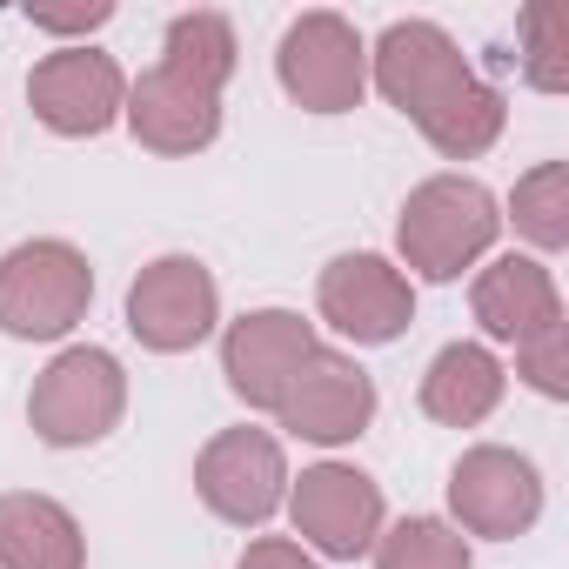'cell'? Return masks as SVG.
Segmentation results:
<instances>
[{
    "label": "cell",
    "mask_w": 569,
    "mask_h": 569,
    "mask_svg": "<svg viewBox=\"0 0 569 569\" xmlns=\"http://www.w3.org/2000/svg\"><path fill=\"white\" fill-rule=\"evenodd\" d=\"M469 309H476V322H482L489 342H522V336L562 322V289H556V274L536 254H496L476 274Z\"/></svg>",
    "instance_id": "cell-15"
},
{
    "label": "cell",
    "mask_w": 569,
    "mask_h": 569,
    "mask_svg": "<svg viewBox=\"0 0 569 569\" xmlns=\"http://www.w3.org/2000/svg\"><path fill=\"white\" fill-rule=\"evenodd\" d=\"M234 569H322V562H316L296 536H254Z\"/></svg>",
    "instance_id": "cell-23"
},
{
    "label": "cell",
    "mask_w": 569,
    "mask_h": 569,
    "mask_svg": "<svg viewBox=\"0 0 569 569\" xmlns=\"http://www.w3.org/2000/svg\"><path fill=\"white\" fill-rule=\"evenodd\" d=\"M121 121L134 128V141H141L148 154L181 161V154L214 148V134H221V88H208V81H194V74L154 61L141 81H128Z\"/></svg>",
    "instance_id": "cell-14"
},
{
    "label": "cell",
    "mask_w": 569,
    "mask_h": 569,
    "mask_svg": "<svg viewBox=\"0 0 569 569\" xmlns=\"http://www.w3.org/2000/svg\"><path fill=\"white\" fill-rule=\"evenodd\" d=\"M522 81L536 94H562L569 88V8L562 0L522 8Z\"/></svg>",
    "instance_id": "cell-21"
},
{
    "label": "cell",
    "mask_w": 569,
    "mask_h": 569,
    "mask_svg": "<svg viewBox=\"0 0 569 569\" xmlns=\"http://www.w3.org/2000/svg\"><path fill=\"white\" fill-rule=\"evenodd\" d=\"M88 302H94V268L74 241L41 234L0 254V336L61 342L74 322H88Z\"/></svg>",
    "instance_id": "cell-3"
},
{
    "label": "cell",
    "mask_w": 569,
    "mask_h": 569,
    "mask_svg": "<svg viewBox=\"0 0 569 569\" xmlns=\"http://www.w3.org/2000/svg\"><path fill=\"white\" fill-rule=\"evenodd\" d=\"M516 376H522L536 396L562 402V396H569V322H549V329L522 336V342H516Z\"/></svg>",
    "instance_id": "cell-22"
},
{
    "label": "cell",
    "mask_w": 569,
    "mask_h": 569,
    "mask_svg": "<svg viewBox=\"0 0 569 569\" xmlns=\"http://www.w3.org/2000/svg\"><path fill=\"white\" fill-rule=\"evenodd\" d=\"M214 322H221V289H214V268L194 254H154L128 281V336L154 356L201 349Z\"/></svg>",
    "instance_id": "cell-7"
},
{
    "label": "cell",
    "mask_w": 569,
    "mask_h": 569,
    "mask_svg": "<svg viewBox=\"0 0 569 569\" xmlns=\"http://www.w3.org/2000/svg\"><path fill=\"white\" fill-rule=\"evenodd\" d=\"M369 81L449 161L489 154L496 134H502V121H509L502 94L469 68V54L436 21H389L382 41L369 48Z\"/></svg>",
    "instance_id": "cell-1"
},
{
    "label": "cell",
    "mask_w": 569,
    "mask_h": 569,
    "mask_svg": "<svg viewBox=\"0 0 569 569\" xmlns=\"http://www.w3.org/2000/svg\"><path fill=\"white\" fill-rule=\"evenodd\" d=\"M274 81L309 114H349L369 94V41L356 34V21L329 8L296 14L274 41Z\"/></svg>",
    "instance_id": "cell-5"
},
{
    "label": "cell",
    "mask_w": 569,
    "mask_h": 569,
    "mask_svg": "<svg viewBox=\"0 0 569 569\" xmlns=\"http://www.w3.org/2000/svg\"><path fill=\"white\" fill-rule=\"evenodd\" d=\"M289 522L302 536L309 556L329 562H356L376 549L389 509H382V482L362 476L356 462H316L302 476H289Z\"/></svg>",
    "instance_id": "cell-6"
},
{
    "label": "cell",
    "mask_w": 569,
    "mask_h": 569,
    "mask_svg": "<svg viewBox=\"0 0 569 569\" xmlns=\"http://www.w3.org/2000/svg\"><path fill=\"white\" fill-rule=\"evenodd\" d=\"M128 416V369L94 349V342H74L61 349L41 376H34V396H28V422L48 449H94L121 429Z\"/></svg>",
    "instance_id": "cell-4"
},
{
    "label": "cell",
    "mask_w": 569,
    "mask_h": 569,
    "mask_svg": "<svg viewBox=\"0 0 569 569\" xmlns=\"http://www.w3.org/2000/svg\"><path fill=\"white\" fill-rule=\"evenodd\" d=\"M322 322L356 349H389L416 322V289L389 254H336L316 281Z\"/></svg>",
    "instance_id": "cell-11"
},
{
    "label": "cell",
    "mask_w": 569,
    "mask_h": 569,
    "mask_svg": "<svg viewBox=\"0 0 569 569\" xmlns=\"http://www.w3.org/2000/svg\"><path fill=\"white\" fill-rule=\"evenodd\" d=\"M0 569H88L74 509L41 489H0Z\"/></svg>",
    "instance_id": "cell-16"
},
{
    "label": "cell",
    "mask_w": 569,
    "mask_h": 569,
    "mask_svg": "<svg viewBox=\"0 0 569 569\" xmlns=\"http://www.w3.org/2000/svg\"><path fill=\"white\" fill-rule=\"evenodd\" d=\"M496 234H502V208H496V194L482 181H469V174H429L402 201L396 254L422 281H456L462 268H476L496 248Z\"/></svg>",
    "instance_id": "cell-2"
},
{
    "label": "cell",
    "mask_w": 569,
    "mask_h": 569,
    "mask_svg": "<svg viewBox=\"0 0 569 569\" xmlns=\"http://www.w3.org/2000/svg\"><path fill=\"white\" fill-rule=\"evenodd\" d=\"M28 108L48 134L61 141H88V134H108L128 108V74L114 54L74 41V48H54L34 61L28 74Z\"/></svg>",
    "instance_id": "cell-9"
},
{
    "label": "cell",
    "mask_w": 569,
    "mask_h": 569,
    "mask_svg": "<svg viewBox=\"0 0 569 569\" xmlns=\"http://www.w3.org/2000/svg\"><path fill=\"white\" fill-rule=\"evenodd\" d=\"M502 389H509V376H502L496 349H482V342H449V349H436V362L422 369V416L442 422V429H476V422L496 416Z\"/></svg>",
    "instance_id": "cell-17"
},
{
    "label": "cell",
    "mask_w": 569,
    "mask_h": 569,
    "mask_svg": "<svg viewBox=\"0 0 569 569\" xmlns=\"http://www.w3.org/2000/svg\"><path fill=\"white\" fill-rule=\"evenodd\" d=\"M194 496L234 522V529H261L281 502H289V456L281 442L254 422L208 436V449L194 456Z\"/></svg>",
    "instance_id": "cell-8"
},
{
    "label": "cell",
    "mask_w": 569,
    "mask_h": 569,
    "mask_svg": "<svg viewBox=\"0 0 569 569\" xmlns=\"http://www.w3.org/2000/svg\"><path fill=\"white\" fill-rule=\"evenodd\" d=\"M114 8H74V14H48V8H34L28 21L41 28V34H88V28H101Z\"/></svg>",
    "instance_id": "cell-24"
},
{
    "label": "cell",
    "mask_w": 569,
    "mask_h": 569,
    "mask_svg": "<svg viewBox=\"0 0 569 569\" xmlns=\"http://www.w3.org/2000/svg\"><path fill=\"white\" fill-rule=\"evenodd\" d=\"M509 221L542 254L569 248V161H536L509 194Z\"/></svg>",
    "instance_id": "cell-20"
},
{
    "label": "cell",
    "mask_w": 569,
    "mask_h": 569,
    "mask_svg": "<svg viewBox=\"0 0 569 569\" xmlns=\"http://www.w3.org/2000/svg\"><path fill=\"white\" fill-rule=\"evenodd\" d=\"M161 61L181 68V74H194V81H208V88H228L234 81V61H241L228 14H208V8L174 14L168 34H161Z\"/></svg>",
    "instance_id": "cell-18"
},
{
    "label": "cell",
    "mask_w": 569,
    "mask_h": 569,
    "mask_svg": "<svg viewBox=\"0 0 569 569\" xmlns=\"http://www.w3.org/2000/svg\"><path fill=\"white\" fill-rule=\"evenodd\" d=\"M449 516L462 536H489V542H516L536 529L542 516V476L522 449L502 442H476L456 456L449 469Z\"/></svg>",
    "instance_id": "cell-10"
},
{
    "label": "cell",
    "mask_w": 569,
    "mask_h": 569,
    "mask_svg": "<svg viewBox=\"0 0 569 569\" xmlns=\"http://www.w3.org/2000/svg\"><path fill=\"white\" fill-rule=\"evenodd\" d=\"M309 356H316V322H302L296 309H248L221 336V376L261 416H274L281 389L296 382V369Z\"/></svg>",
    "instance_id": "cell-13"
},
{
    "label": "cell",
    "mask_w": 569,
    "mask_h": 569,
    "mask_svg": "<svg viewBox=\"0 0 569 569\" xmlns=\"http://www.w3.org/2000/svg\"><path fill=\"white\" fill-rule=\"evenodd\" d=\"M376 569H476L469 556V536L442 516H402V522H382L376 536Z\"/></svg>",
    "instance_id": "cell-19"
},
{
    "label": "cell",
    "mask_w": 569,
    "mask_h": 569,
    "mask_svg": "<svg viewBox=\"0 0 569 569\" xmlns=\"http://www.w3.org/2000/svg\"><path fill=\"white\" fill-rule=\"evenodd\" d=\"M274 422L289 436H302V442H316V449H342L376 422V382H369V369L356 356L316 342V356L296 369L289 389H281Z\"/></svg>",
    "instance_id": "cell-12"
}]
</instances>
